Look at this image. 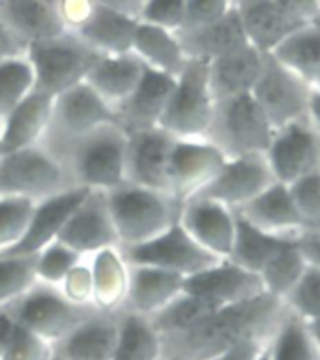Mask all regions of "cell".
Wrapping results in <instances>:
<instances>
[{
  "mask_svg": "<svg viewBox=\"0 0 320 360\" xmlns=\"http://www.w3.org/2000/svg\"><path fill=\"white\" fill-rule=\"evenodd\" d=\"M307 264L300 240H286L258 272L264 292L283 302L300 281Z\"/></svg>",
  "mask_w": 320,
  "mask_h": 360,
  "instance_id": "cell-35",
  "label": "cell"
},
{
  "mask_svg": "<svg viewBox=\"0 0 320 360\" xmlns=\"http://www.w3.org/2000/svg\"><path fill=\"white\" fill-rule=\"evenodd\" d=\"M161 360H176V359H173V356H165V354H163Z\"/></svg>",
  "mask_w": 320,
  "mask_h": 360,
  "instance_id": "cell-61",
  "label": "cell"
},
{
  "mask_svg": "<svg viewBox=\"0 0 320 360\" xmlns=\"http://www.w3.org/2000/svg\"><path fill=\"white\" fill-rule=\"evenodd\" d=\"M302 252L309 264L320 266V235H305L300 238Z\"/></svg>",
  "mask_w": 320,
  "mask_h": 360,
  "instance_id": "cell-54",
  "label": "cell"
},
{
  "mask_svg": "<svg viewBox=\"0 0 320 360\" xmlns=\"http://www.w3.org/2000/svg\"><path fill=\"white\" fill-rule=\"evenodd\" d=\"M94 306L103 314H116L124 308L129 283V264L118 246L105 248L90 255Z\"/></svg>",
  "mask_w": 320,
  "mask_h": 360,
  "instance_id": "cell-32",
  "label": "cell"
},
{
  "mask_svg": "<svg viewBox=\"0 0 320 360\" xmlns=\"http://www.w3.org/2000/svg\"><path fill=\"white\" fill-rule=\"evenodd\" d=\"M95 4L105 6V8H111V10H116L120 13H126V15L131 17H140V10H142V4L145 0H94Z\"/></svg>",
  "mask_w": 320,
  "mask_h": 360,
  "instance_id": "cell-53",
  "label": "cell"
},
{
  "mask_svg": "<svg viewBox=\"0 0 320 360\" xmlns=\"http://www.w3.org/2000/svg\"><path fill=\"white\" fill-rule=\"evenodd\" d=\"M268 55L313 86L320 72V27L314 21L298 27Z\"/></svg>",
  "mask_w": 320,
  "mask_h": 360,
  "instance_id": "cell-33",
  "label": "cell"
},
{
  "mask_svg": "<svg viewBox=\"0 0 320 360\" xmlns=\"http://www.w3.org/2000/svg\"><path fill=\"white\" fill-rule=\"evenodd\" d=\"M131 53L146 68L167 73L173 77H178L189 60L184 45L180 41L178 32L159 27V25L140 21V19L135 30Z\"/></svg>",
  "mask_w": 320,
  "mask_h": 360,
  "instance_id": "cell-30",
  "label": "cell"
},
{
  "mask_svg": "<svg viewBox=\"0 0 320 360\" xmlns=\"http://www.w3.org/2000/svg\"><path fill=\"white\" fill-rule=\"evenodd\" d=\"M257 360H272V349H269V345L262 351V354L258 356Z\"/></svg>",
  "mask_w": 320,
  "mask_h": 360,
  "instance_id": "cell-57",
  "label": "cell"
},
{
  "mask_svg": "<svg viewBox=\"0 0 320 360\" xmlns=\"http://www.w3.org/2000/svg\"><path fill=\"white\" fill-rule=\"evenodd\" d=\"M116 342L118 311H98L53 347L64 360H112Z\"/></svg>",
  "mask_w": 320,
  "mask_h": 360,
  "instance_id": "cell-27",
  "label": "cell"
},
{
  "mask_svg": "<svg viewBox=\"0 0 320 360\" xmlns=\"http://www.w3.org/2000/svg\"><path fill=\"white\" fill-rule=\"evenodd\" d=\"M285 308L305 323L320 317V266L307 264L294 289L283 300Z\"/></svg>",
  "mask_w": 320,
  "mask_h": 360,
  "instance_id": "cell-41",
  "label": "cell"
},
{
  "mask_svg": "<svg viewBox=\"0 0 320 360\" xmlns=\"http://www.w3.org/2000/svg\"><path fill=\"white\" fill-rule=\"evenodd\" d=\"M305 120H307L309 126H311L316 134H320V92L316 89L311 90V98H309Z\"/></svg>",
  "mask_w": 320,
  "mask_h": 360,
  "instance_id": "cell-55",
  "label": "cell"
},
{
  "mask_svg": "<svg viewBox=\"0 0 320 360\" xmlns=\"http://www.w3.org/2000/svg\"><path fill=\"white\" fill-rule=\"evenodd\" d=\"M184 291L223 308L260 297L264 295V287L258 274L230 259H221L202 272L185 278Z\"/></svg>",
  "mask_w": 320,
  "mask_h": 360,
  "instance_id": "cell-17",
  "label": "cell"
},
{
  "mask_svg": "<svg viewBox=\"0 0 320 360\" xmlns=\"http://www.w3.org/2000/svg\"><path fill=\"white\" fill-rule=\"evenodd\" d=\"M272 336H253L246 338L225 349L223 353L218 354L213 360H257L262 351L269 345Z\"/></svg>",
  "mask_w": 320,
  "mask_h": 360,
  "instance_id": "cell-49",
  "label": "cell"
},
{
  "mask_svg": "<svg viewBox=\"0 0 320 360\" xmlns=\"http://www.w3.org/2000/svg\"><path fill=\"white\" fill-rule=\"evenodd\" d=\"M36 201L22 197H0V253L21 240L32 216Z\"/></svg>",
  "mask_w": 320,
  "mask_h": 360,
  "instance_id": "cell-42",
  "label": "cell"
},
{
  "mask_svg": "<svg viewBox=\"0 0 320 360\" xmlns=\"http://www.w3.org/2000/svg\"><path fill=\"white\" fill-rule=\"evenodd\" d=\"M285 242L286 240H281V238H275V236L264 233L238 214L234 246H232L229 259L244 269L258 274L264 264L268 263L272 255Z\"/></svg>",
  "mask_w": 320,
  "mask_h": 360,
  "instance_id": "cell-38",
  "label": "cell"
},
{
  "mask_svg": "<svg viewBox=\"0 0 320 360\" xmlns=\"http://www.w3.org/2000/svg\"><path fill=\"white\" fill-rule=\"evenodd\" d=\"M185 17V0H145L140 21L180 32Z\"/></svg>",
  "mask_w": 320,
  "mask_h": 360,
  "instance_id": "cell-46",
  "label": "cell"
},
{
  "mask_svg": "<svg viewBox=\"0 0 320 360\" xmlns=\"http://www.w3.org/2000/svg\"><path fill=\"white\" fill-rule=\"evenodd\" d=\"M51 360H64V359H62L60 354L56 353V351H53V356H51Z\"/></svg>",
  "mask_w": 320,
  "mask_h": 360,
  "instance_id": "cell-59",
  "label": "cell"
},
{
  "mask_svg": "<svg viewBox=\"0 0 320 360\" xmlns=\"http://www.w3.org/2000/svg\"><path fill=\"white\" fill-rule=\"evenodd\" d=\"M274 126L253 94H240L215 101L208 141L225 158L264 154L274 137Z\"/></svg>",
  "mask_w": 320,
  "mask_h": 360,
  "instance_id": "cell-5",
  "label": "cell"
},
{
  "mask_svg": "<svg viewBox=\"0 0 320 360\" xmlns=\"http://www.w3.org/2000/svg\"><path fill=\"white\" fill-rule=\"evenodd\" d=\"M105 195L122 250L156 238L178 219L180 202L163 191L126 182Z\"/></svg>",
  "mask_w": 320,
  "mask_h": 360,
  "instance_id": "cell-3",
  "label": "cell"
},
{
  "mask_svg": "<svg viewBox=\"0 0 320 360\" xmlns=\"http://www.w3.org/2000/svg\"><path fill=\"white\" fill-rule=\"evenodd\" d=\"M311 90V84L266 53L262 73L251 94L274 129H279L288 124L305 120Z\"/></svg>",
  "mask_w": 320,
  "mask_h": 360,
  "instance_id": "cell-11",
  "label": "cell"
},
{
  "mask_svg": "<svg viewBox=\"0 0 320 360\" xmlns=\"http://www.w3.org/2000/svg\"><path fill=\"white\" fill-rule=\"evenodd\" d=\"M55 96L32 90L0 122V141L6 152L38 146L44 143L53 118Z\"/></svg>",
  "mask_w": 320,
  "mask_h": 360,
  "instance_id": "cell-23",
  "label": "cell"
},
{
  "mask_svg": "<svg viewBox=\"0 0 320 360\" xmlns=\"http://www.w3.org/2000/svg\"><path fill=\"white\" fill-rule=\"evenodd\" d=\"M174 141L173 135L159 126L128 131V182L168 193V165Z\"/></svg>",
  "mask_w": 320,
  "mask_h": 360,
  "instance_id": "cell-15",
  "label": "cell"
},
{
  "mask_svg": "<svg viewBox=\"0 0 320 360\" xmlns=\"http://www.w3.org/2000/svg\"><path fill=\"white\" fill-rule=\"evenodd\" d=\"M313 89H316V90H319V92H320V72H319V75H316V79H314Z\"/></svg>",
  "mask_w": 320,
  "mask_h": 360,
  "instance_id": "cell-58",
  "label": "cell"
},
{
  "mask_svg": "<svg viewBox=\"0 0 320 360\" xmlns=\"http://www.w3.org/2000/svg\"><path fill=\"white\" fill-rule=\"evenodd\" d=\"M225 154L208 139H176L168 165V193L176 201H189L206 188L219 169Z\"/></svg>",
  "mask_w": 320,
  "mask_h": 360,
  "instance_id": "cell-13",
  "label": "cell"
},
{
  "mask_svg": "<svg viewBox=\"0 0 320 360\" xmlns=\"http://www.w3.org/2000/svg\"><path fill=\"white\" fill-rule=\"evenodd\" d=\"M302 218L303 236L320 235V173L288 186Z\"/></svg>",
  "mask_w": 320,
  "mask_h": 360,
  "instance_id": "cell-44",
  "label": "cell"
},
{
  "mask_svg": "<svg viewBox=\"0 0 320 360\" xmlns=\"http://www.w3.org/2000/svg\"><path fill=\"white\" fill-rule=\"evenodd\" d=\"M184 276L171 270L150 264H129V283L124 309L152 317L184 291Z\"/></svg>",
  "mask_w": 320,
  "mask_h": 360,
  "instance_id": "cell-22",
  "label": "cell"
},
{
  "mask_svg": "<svg viewBox=\"0 0 320 360\" xmlns=\"http://www.w3.org/2000/svg\"><path fill=\"white\" fill-rule=\"evenodd\" d=\"M88 191L90 190L83 186H72L55 195L36 201L25 235L6 253L8 255H36L47 244L55 242L67 218L81 205Z\"/></svg>",
  "mask_w": 320,
  "mask_h": 360,
  "instance_id": "cell-19",
  "label": "cell"
},
{
  "mask_svg": "<svg viewBox=\"0 0 320 360\" xmlns=\"http://www.w3.org/2000/svg\"><path fill=\"white\" fill-rule=\"evenodd\" d=\"M272 360H320V347L309 332L305 321L285 308L272 342Z\"/></svg>",
  "mask_w": 320,
  "mask_h": 360,
  "instance_id": "cell-37",
  "label": "cell"
},
{
  "mask_svg": "<svg viewBox=\"0 0 320 360\" xmlns=\"http://www.w3.org/2000/svg\"><path fill=\"white\" fill-rule=\"evenodd\" d=\"M6 154V148H4V145H2V141H0V158L4 156Z\"/></svg>",
  "mask_w": 320,
  "mask_h": 360,
  "instance_id": "cell-60",
  "label": "cell"
},
{
  "mask_svg": "<svg viewBox=\"0 0 320 360\" xmlns=\"http://www.w3.org/2000/svg\"><path fill=\"white\" fill-rule=\"evenodd\" d=\"M145 64L133 55H101L86 75V83L116 111L139 84Z\"/></svg>",
  "mask_w": 320,
  "mask_h": 360,
  "instance_id": "cell-29",
  "label": "cell"
},
{
  "mask_svg": "<svg viewBox=\"0 0 320 360\" xmlns=\"http://www.w3.org/2000/svg\"><path fill=\"white\" fill-rule=\"evenodd\" d=\"M180 41L189 58H201L204 62L215 60L219 56L229 55L249 44L238 10H232L229 15L219 21L210 22L206 27L182 30L178 32Z\"/></svg>",
  "mask_w": 320,
  "mask_h": 360,
  "instance_id": "cell-31",
  "label": "cell"
},
{
  "mask_svg": "<svg viewBox=\"0 0 320 360\" xmlns=\"http://www.w3.org/2000/svg\"><path fill=\"white\" fill-rule=\"evenodd\" d=\"M112 122H118L116 111L83 81L55 96L49 131L41 146L60 160L62 152L75 141Z\"/></svg>",
  "mask_w": 320,
  "mask_h": 360,
  "instance_id": "cell-9",
  "label": "cell"
},
{
  "mask_svg": "<svg viewBox=\"0 0 320 360\" xmlns=\"http://www.w3.org/2000/svg\"><path fill=\"white\" fill-rule=\"evenodd\" d=\"M309 326V332H311V336L314 338V342H316V345L320 347V317L319 319H314L313 323H307Z\"/></svg>",
  "mask_w": 320,
  "mask_h": 360,
  "instance_id": "cell-56",
  "label": "cell"
},
{
  "mask_svg": "<svg viewBox=\"0 0 320 360\" xmlns=\"http://www.w3.org/2000/svg\"><path fill=\"white\" fill-rule=\"evenodd\" d=\"M215 112V96L210 86L208 62L189 58L182 70L159 128L174 139H208Z\"/></svg>",
  "mask_w": 320,
  "mask_h": 360,
  "instance_id": "cell-4",
  "label": "cell"
},
{
  "mask_svg": "<svg viewBox=\"0 0 320 360\" xmlns=\"http://www.w3.org/2000/svg\"><path fill=\"white\" fill-rule=\"evenodd\" d=\"M56 240L90 257L100 250L118 246V235L112 224L105 191L90 190L81 205L72 212Z\"/></svg>",
  "mask_w": 320,
  "mask_h": 360,
  "instance_id": "cell-18",
  "label": "cell"
},
{
  "mask_svg": "<svg viewBox=\"0 0 320 360\" xmlns=\"http://www.w3.org/2000/svg\"><path fill=\"white\" fill-rule=\"evenodd\" d=\"M174 84L176 77L145 66L139 84L116 109L118 124L126 131L157 128L173 96Z\"/></svg>",
  "mask_w": 320,
  "mask_h": 360,
  "instance_id": "cell-21",
  "label": "cell"
},
{
  "mask_svg": "<svg viewBox=\"0 0 320 360\" xmlns=\"http://www.w3.org/2000/svg\"><path fill=\"white\" fill-rule=\"evenodd\" d=\"M36 75L27 55L0 58V122L34 90Z\"/></svg>",
  "mask_w": 320,
  "mask_h": 360,
  "instance_id": "cell-39",
  "label": "cell"
},
{
  "mask_svg": "<svg viewBox=\"0 0 320 360\" xmlns=\"http://www.w3.org/2000/svg\"><path fill=\"white\" fill-rule=\"evenodd\" d=\"M274 182V173L264 154L227 158L215 179L196 197L223 202L238 212Z\"/></svg>",
  "mask_w": 320,
  "mask_h": 360,
  "instance_id": "cell-14",
  "label": "cell"
},
{
  "mask_svg": "<svg viewBox=\"0 0 320 360\" xmlns=\"http://www.w3.org/2000/svg\"><path fill=\"white\" fill-rule=\"evenodd\" d=\"M58 287L72 302L94 306V283H92V269H90L88 257L81 259L67 272Z\"/></svg>",
  "mask_w": 320,
  "mask_h": 360,
  "instance_id": "cell-48",
  "label": "cell"
},
{
  "mask_svg": "<svg viewBox=\"0 0 320 360\" xmlns=\"http://www.w3.org/2000/svg\"><path fill=\"white\" fill-rule=\"evenodd\" d=\"M17 332V321L13 314L10 311L8 306L0 308V359L4 356V353L10 347V343L13 342V336Z\"/></svg>",
  "mask_w": 320,
  "mask_h": 360,
  "instance_id": "cell-52",
  "label": "cell"
},
{
  "mask_svg": "<svg viewBox=\"0 0 320 360\" xmlns=\"http://www.w3.org/2000/svg\"><path fill=\"white\" fill-rule=\"evenodd\" d=\"M241 218L258 227L264 233L281 240H300L303 225L291 188L281 182L266 188L253 201L238 210Z\"/></svg>",
  "mask_w": 320,
  "mask_h": 360,
  "instance_id": "cell-20",
  "label": "cell"
},
{
  "mask_svg": "<svg viewBox=\"0 0 320 360\" xmlns=\"http://www.w3.org/2000/svg\"><path fill=\"white\" fill-rule=\"evenodd\" d=\"M72 186L75 184L64 162L41 145L6 152L0 158V197L41 201Z\"/></svg>",
  "mask_w": 320,
  "mask_h": 360,
  "instance_id": "cell-8",
  "label": "cell"
},
{
  "mask_svg": "<svg viewBox=\"0 0 320 360\" xmlns=\"http://www.w3.org/2000/svg\"><path fill=\"white\" fill-rule=\"evenodd\" d=\"M55 347L27 328L17 325L13 342L0 360H51Z\"/></svg>",
  "mask_w": 320,
  "mask_h": 360,
  "instance_id": "cell-47",
  "label": "cell"
},
{
  "mask_svg": "<svg viewBox=\"0 0 320 360\" xmlns=\"http://www.w3.org/2000/svg\"><path fill=\"white\" fill-rule=\"evenodd\" d=\"M128 131L118 122L105 124L75 141L60 154L73 184L86 190L111 191L128 182Z\"/></svg>",
  "mask_w": 320,
  "mask_h": 360,
  "instance_id": "cell-2",
  "label": "cell"
},
{
  "mask_svg": "<svg viewBox=\"0 0 320 360\" xmlns=\"http://www.w3.org/2000/svg\"><path fill=\"white\" fill-rule=\"evenodd\" d=\"M285 304L269 295L218 308L191 330L161 338L163 354L176 360H213L225 349L253 336H274Z\"/></svg>",
  "mask_w": 320,
  "mask_h": 360,
  "instance_id": "cell-1",
  "label": "cell"
},
{
  "mask_svg": "<svg viewBox=\"0 0 320 360\" xmlns=\"http://www.w3.org/2000/svg\"><path fill=\"white\" fill-rule=\"evenodd\" d=\"M266 53L247 44L215 60L208 62L210 86L215 101L232 96L249 94L262 73Z\"/></svg>",
  "mask_w": 320,
  "mask_h": 360,
  "instance_id": "cell-24",
  "label": "cell"
},
{
  "mask_svg": "<svg viewBox=\"0 0 320 360\" xmlns=\"http://www.w3.org/2000/svg\"><path fill=\"white\" fill-rule=\"evenodd\" d=\"M236 10L249 44L262 53H269L285 36L302 27L277 0H236Z\"/></svg>",
  "mask_w": 320,
  "mask_h": 360,
  "instance_id": "cell-28",
  "label": "cell"
},
{
  "mask_svg": "<svg viewBox=\"0 0 320 360\" xmlns=\"http://www.w3.org/2000/svg\"><path fill=\"white\" fill-rule=\"evenodd\" d=\"M122 250V248H120ZM124 257L129 264H150L157 269L171 270L184 278L202 272L221 259L206 252L185 227L176 219L168 229L156 238L133 248H124Z\"/></svg>",
  "mask_w": 320,
  "mask_h": 360,
  "instance_id": "cell-10",
  "label": "cell"
},
{
  "mask_svg": "<svg viewBox=\"0 0 320 360\" xmlns=\"http://www.w3.org/2000/svg\"><path fill=\"white\" fill-rule=\"evenodd\" d=\"M27 56L36 75L34 90L58 96L83 83L101 55L84 44L77 34L67 30L60 36L32 41Z\"/></svg>",
  "mask_w": 320,
  "mask_h": 360,
  "instance_id": "cell-7",
  "label": "cell"
},
{
  "mask_svg": "<svg viewBox=\"0 0 320 360\" xmlns=\"http://www.w3.org/2000/svg\"><path fill=\"white\" fill-rule=\"evenodd\" d=\"M36 281V255L0 253V308L19 300Z\"/></svg>",
  "mask_w": 320,
  "mask_h": 360,
  "instance_id": "cell-40",
  "label": "cell"
},
{
  "mask_svg": "<svg viewBox=\"0 0 320 360\" xmlns=\"http://www.w3.org/2000/svg\"><path fill=\"white\" fill-rule=\"evenodd\" d=\"M0 22L28 44L67 32L60 0H0Z\"/></svg>",
  "mask_w": 320,
  "mask_h": 360,
  "instance_id": "cell-25",
  "label": "cell"
},
{
  "mask_svg": "<svg viewBox=\"0 0 320 360\" xmlns=\"http://www.w3.org/2000/svg\"><path fill=\"white\" fill-rule=\"evenodd\" d=\"M28 41L8 28L4 22H0V58H10V56H21L28 53Z\"/></svg>",
  "mask_w": 320,
  "mask_h": 360,
  "instance_id": "cell-51",
  "label": "cell"
},
{
  "mask_svg": "<svg viewBox=\"0 0 320 360\" xmlns=\"http://www.w3.org/2000/svg\"><path fill=\"white\" fill-rule=\"evenodd\" d=\"M94 0H60L62 21L66 25V30H75L84 22L94 8Z\"/></svg>",
  "mask_w": 320,
  "mask_h": 360,
  "instance_id": "cell-50",
  "label": "cell"
},
{
  "mask_svg": "<svg viewBox=\"0 0 320 360\" xmlns=\"http://www.w3.org/2000/svg\"><path fill=\"white\" fill-rule=\"evenodd\" d=\"M180 224L218 259H229L234 246L238 212L208 197H193L180 205Z\"/></svg>",
  "mask_w": 320,
  "mask_h": 360,
  "instance_id": "cell-16",
  "label": "cell"
},
{
  "mask_svg": "<svg viewBox=\"0 0 320 360\" xmlns=\"http://www.w3.org/2000/svg\"><path fill=\"white\" fill-rule=\"evenodd\" d=\"M84 259L75 250L66 246L64 242L55 240L47 244L44 250L36 253V276L38 281L49 283V285H60L66 274L75 264Z\"/></svg>",
  "mask_w": 320,
  "mask_h": 360,
  "instance_id": "cell-43",
  "label": "cell"
},
{
  "mask_svg": "<svg viewBox=\"0 0 320 360\" xmlns=\"http://www.w3.org/2000/svg\"><path fill=\"white\" fill-rule=\"evenodd\" d=\"M234 8L236 0H185V17L180 32L219 21L221 17L229 15Z\"/></svg>",
  "mask_w": 320,
  "mask_h": 360,
  "instance_id": "cell-45",
  "label": "cell"
},
{
  "mask_svg": "<svg viewBox=\"0 0 320 360\" xmlns=\"http://www.w3.org/2000/svg\"><path fill=\"white\" fill-rule=\"evenodd\" d=\"M275 182L292 186L320 173V134L307 120L275 129L264 152Z\"/></svg>",
  "mask_w": 320,
  "mask_h": 360,
  "instance_id": "cell-12",
  "label": "cell"
},
{
  "mask_svg": "<svg viewBox=\"0 0 320 360\" xmlns=\"http://www.w3.org/2000/svg\"><path fill=\"white\" fill-rule=\"evenodd\" d=\"M215 309L218 306H213L204 298L182 291L173 302L167 304L161 311H157L148 319L152 321L154 328L159 332V336L167 338L191 330Z\"/></svg>",
  "mask_w": 320,
  "mask_h": 360,
  "instance_id": "cell-36",
  "label": "cell"
},
{
  "mask_svg": "<svg viewBox=\"0 0 320 360\" xmlns=\"http://www.w3.org/2000/svg\"><path fill=\"white\" fill-rule=\"evenodd\" d=\"M137 25V17L94 4L90 15L73 32L100 55H124L131 53Z\"/></svg>",
  "mask_w": 320,
  "mask_h": 360,
  "instance_id": "cell-26",
  "label": "cell"
},
{
  "mask_svg": "<svg viewBox=\"0 0 320 360\" xmlns=\"http://www.w3.org/2000/svg\"><path fill=\"white\" fill-rule=\"evenodd\" d=\"M17 325L27 328L51 345L62 342L84 321L100 309L95 306L75 304L60 291V287L36 281L19 300L8 306Z\"/></svg>",
  "mask_w": 320,
  "mask_h": 360,
  "instance_id": "cell-6",
  "label": "cell"
},
{
  "mask_svg": "<svg viewBox=\"0 0 320 360\" xmlns=\"http://www.w3.org/2000/svg\"><path fill=\"white\" fill-rule=\"evenodd\" d=\"M159 332L145 315L129 309L118 311V342L112 360H161Z\"/></svg>",
  "mask_w": 320,
  "mask_h": 360,
  "instance_id": "cell-34",
  "label": "cell"
}]
</instances>
